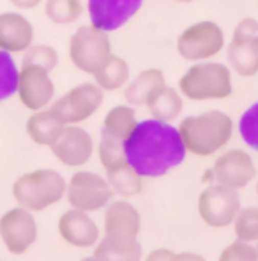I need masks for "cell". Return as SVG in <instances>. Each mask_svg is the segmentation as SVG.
Wrapping results in <instances>:
<instances>
[{"mask_svg": "<svg viewBox=\"0 0 258 261\" xmlns=\"http://www.w3.org/2000/svg\"><path fill=\"white\" fill-rule=\"evenodd\" d=\"M44 14L55 25H71L83 14L82 0H46Z\"/></svg>", "mask_w": 258, "mask_h": 261, "instance_id": "obj_26", "label": "cell"}, {"mask_svg": "<svg viewBox=\"0 0 258 261\" xmlns=\"http://www.w3.org/2000/svg\"><path fill=\"white\" fill-rule=\"evenodd\" d=\"M142 228L140 212L126 199L110 201L105 206L103 229L106 237H121V239H138Z\"/></svg>", "mask_w": 258, "mask_h": 261, "instance_id": "obj_16", "label": "cell"}, {"mask_svg": "<svg viewBox=\"0 0 258 261\" xmlns=\"http://www.w3.org/2000/svg\"><path fill=\"white\" fill-rule=\"evenodd\" d=\"M175 2H184V4H186V2H195V0H175Z\"/></svg>", "mask_w": 258, "mask_h": 261, "instance_id": "obj_36", "label": "cell"}, {"mask_svg": "<svg viewBox=\"0 0 258 261\" xmlns=\"http://www.w3.org/2000/svg\"><path fill=\"white\" fill-rule=\"evenodd\" d=\"M21 64H34L52 72L59 64V53L50 44H30L25 51L21 53Z\"/></svg>", "mask_w": 258, "mask_h": 261, "instance_id": "obj_30", "label": "cell"}, {"mask_svg": "<svg viewBox=\"0 0 258 261\" xmlns=\"http://www.w3.org/2000/svg\"><path fill=\"white\" fill-rule=\"evenodd\" d=\"M37 221L34 212L18 205L0 217V240L7 252L13 256H23L37 240Z\"/></svg>", "mask_w": 258, "mask_h": 261, "instance_id": "obj_10", "label": "cell"}, {"mask_svg": "<svg viewBox=\"0 0 258 261\" xmlns=\"http://www.w3.org/2000/svg\"><path fill=\"white\" fill-rule=\"evenodd\" d=\"M253 37H258V21L251 16L242 18L237 23L236 30H233L232 39L241 41V39H253Z\"/></svg>", "mask_w": 258, "mask_h": 261, "instance_id": "obj_33", "label": "cell"}, {"mask_svg": "<svg viewBox=\"0 0 258 261\" xmlns=\"http://www.w3.org/2000/svg\"><path fill=\"white\" fill-rule=\"evenodd\" d=\"M134 125H136V113H134L133 106L121 105L115 106L106 113L105 120H103V133L106 136L117 138V140L126 141V138L133 133Z\"/></svg>", "mask_w": 258, "mask_h": 261, "instance_id": "obj_24", "label": "cell"}, {"mask_svg": "<svg viewBox=\"0 0 258 261\" xmlns=\"http://www.w3.org/2000/svg\"><path fill=\"white\" fill-rule=\"evenodd\" d=\"M16 95L21 105L30 111L48 108L55 95V85L50 71L34 64H21L18 69Z\"/></svg>", "mask_w": 258, "mask_h": 261, "instance_id": "obj_11", "label": "cell"}, {"mask_svg": "<svg viewBox=\"0 0 258 261\" xmlns=\"http://www.w3.org/2000/svg\"><path fill=\"white\" fill-rule=\"evenodd\" d=\"M106 180L113 194H119L121 198H133V196L140 194L142 189H144V178L128 163L106 171Z\"/></svg>", "mask_w": 258, "mask_h": 261, "instance_id": "obj_25", "label": "cell"}, {"mask_svg": "<svg viewBox=\"0 0 258 261\" xmlns=\"http://www.w3.org/2000/svg\"><path fill=\"white\" fill-rule=\"evenodd\" d=\"M50 150L59 163L67 168H80L90 161L94 153L92 136L78 124L64 125L60 136L53 141Z\"/></svg>", "mask_w": 258, "mask_h": 261, "instance_id": "obj_13", "label": "cell"}, {"mask_svg": "<svg viewBox=\"0 0 258 261\" xmlns=\"http://www.w3.org/2000/svg\"><path fill=\"white\" fill-rule=\"evenodd\" d=\"M67 182L57 170H34L23 173L13 184V198L30 212H43L65 196Z\"/></svg>", "mask_w": 258, "mask_h": 261, "instance_id": "obj_4", "label": "cell"}, {"mask_svg": "<svg viewBox=\"0 0 258 261\" xmlns=\"http://www.w3.org/2000/svg\"><path fill=\"white\" fill-rule=\"evenodd\" d=\"M94 80L105 92H115L129 82V65L122 57L111 53L106 64L94 74Z\"/></svg>", "mask_w": 258, "mask_h": 261, "instance_id": "obj_23", "label": "cell"}, {"mask_svg": "<svg viewBox=\"0 0 258 261\" xmlns=\"http://www.w3.org/2000/svg\"><path fill=\"white\" fill-rule=\"evenodd\" d=\"M144 256L138 239L106 237L94 245L96 259H140Z\"/></svg>", "mask_w": 258, "mask_h": 261, "instance_id": "obj_22", "label": "cell"}, {"mask_svg": "<svg viewBox=\"0 0 258 261\" xmlns=\"http://www.w3.org/2000/svg\"><path fill=\"white\" fill-rule=\"evenodd\" d=\"M59 235L65 244L75 249H90L99 242V228L88 212L78 208L65 210L57 222Z\"/></svg>", "mask_w": 258, "mask_h": 261, "instance_id": "obj_15", "label": "cell"}, {"mask_svg": "<svg viewBox=\"0 0 258 261\" xmlns=\"http://www.w3.org/2000/svg\"><path fill=\"white\" fill-rule=\"evenodd\" d=\"M219 259L221 261H232V259L253 261V259H258V252H256V247L251 244V242L236 239L232 244H228L225 249H223L221 254H219Z\"/></svg>", "mask_w": 258, "mask_h": 261, "instance_id": "obj_32", "label": "cell"}, {"mask_svg": "<svg viewBox=\"0 0 258 261\" xmlns=\"http://www.w3.org/2000/svg\"><path fill=\"white\" fill-rule=\"evenodd\" d=\"M64 124L50 111V108L32 111L25 124L27 136L39 147H52L53 141L60 136Z\"/></svg>", "mask_w": 258, "mask_h": 261, "instance_id": "obj_18", "label": "cell"}, {"mask_svg": "<svg viewBox=\"0 0 258 261\" xmlns=\"http://www.w3.org/2000/svg\"><path fill=\"white\" fill-rule=\"evenodd\" d=\"M228 65L242 78H251L258 72V37L233 41L226 51Z\"/></svg>", "mask_w": 258, "mask_h": 261, "instance_id": "obj_20", "label": "cell"}, {"mask_svg": "<svg viewBox=\"0 0 258 261\" xmlns=\"http://www.w3.org/2000/svg\"><path fill=\"white\" fill-rule=\"evenodd\" d=\"M198 216L210 228H226L236 221L241 210V198L236 189L221 184H213L198 196Z\"/></svg>", "mask_w": 258, "mask_h": 261, "instance_id": "obj_9", "label": "cell"}, {"mask_svg": "<svg viewBox=\"0 0 258 261\" xmlns=\"http://www.w3.org/2000/svg\"><path fill=\"white\" fill-rule=\"evenodd\" d=\"M179 92L190 101H223L233 94L230 67L219 62H196L179 80Z\"/></svg>", "mask_w": 258, "mask_h": 261, "instance_id": "obj_3", "label": "cell"}, {"mask_svg": "<svg viewBox=\"0 0 258 261\" xmlns=\"http://www.w3.org/2000/svg\"><path fill=\"white\" fill-rule=\"evenodd\" d=\"M111 55L108 32L94 25H82L69 39V59L78 71L94 76Z\"/></svg>", "mask_w": 258, "mask_h": 261, "instance_id": "obj_5", "label": "cell"}, {"mask_svg": "<svg viewBox=\"0 0 258 261\" xmlns=\"http://www.w3.org/2000/svg\"><path fill=\"white\" fill-rule=\"evenodd\" d=\"M225 48L223 29L214 21L203 20L193 23L177 37V51L187 62L210 60Z\"/></svg>", "mask_w": 258, "mask_h": 261, "instance_id": "obj_7", "label": "cell"}, {"mask_svg": "<svg viewBox=\"0 0 258 261\" xmlns=\"http://www.w3.org/2000/svg\"><path fill=\"white\" fill-rule=\"evenodd\" d=\"M103 99H105V90L96 82H88L73 87L67 94L52 102L48 108L64 125L82 124L101 108Z\"/></svg>", "mask_w": 258, "mask_h": 261, "instance_id": "obj_6", "label": "cell"}, {"mask_svg": "<svg viewBox=\"0 0 258 261\" xmlns=\"http://www.w3.org/2000/svg\"><path fill=\"white\" fill-rule=\"evenodd\" d=\"M64 198L73 208L90 214L105 208L113 199V191L105 176L94 171H76L69 178Z\"/></svg>", "mask_w": 258, "mask_h": 261, "instance_id": "obj_8", "label": "cell"}, {"mask_svg": "<svg viewBox=\"0 0 258 261\" xmlns=\"http://www.w3.org/2000/svg\"><path fill=\"white\" fill-rule=\"evenodd\" d=\"M165 83V72L157 67H149L138 72L136 78L128 82L126 85V101L128 105L134 106H145L147 99L152 95V92L157 87Z\"/></svg>", "mask_w": 258, "mask_h": 261, "instance_id": "obj_21", "label": "cell"}, {"mask_svg": "<svg viewBox=\"0 0 258 261\" xmlns=\"http://www.w3.org/2000/svg\"><path fill=\"white\" fill-rule=\"evenodd\" d=\"M233 231L241 240L258 242V206H246L239 210L236 221H233Z\"/></svg>", "mask_w": 258, "mask_h": 261, "instance_id": "obj_28", "label": "cell"}, {"mask_svg": "<svg viewBox=\"0 0 258 261\" xmlns=\"http://www.w3.org/2000/svg\"><path fill=\"white\" fill-rule=\"evenodd\" d=\"M34 43V25L20 13H0V49L23 53Z\"/></svg>", "mask_w": 258, "mask_h": 261, "instance_id": "obj_17", "label": "cell"}, {"mask_svg": "<svg viewBox=\"0 0 258 261\" xmlns=\"http://www.w3.org/2000/svg\"><path fill=\"white\" fill-rule=\"evenodd\" d=\"M9 2L21 11H30V9H36L37 6H41L43 0H9Z\"/></svg>", "mask_w": 258, "mask_h": 261, "instance_id": "obj_35", "label": "cell"}, {"mask_svg": "<svg viewBox=\"0 0 258 261\" xmlns=\"http://www.w3.org/2000/svg\"><path fill=\"white\" fill-rule=\"evenodd\" d=\"M209 175L216 184L239 191L251 184V180L256 176V166L253 157L246 150L232 148L223 152L214 161Z\"/></svg>", "mask_w": 258, "mask_h": 261, "instance_id": "obj_12", "label": "cell"}, {"mask_svg": "<svg viewBox=\"0 0 258 261\" xmlns=\"http://www.w3.org/2000/svg\"><path fill=\"white\" fill-rule=\"evenodd\" d=\"M149 259H200V256L191 254V252L179 254V252L168 251V249H157V251H152L149 254Z\"/></svg>", "mask_w": 258, "mask_h": 261, "instance_id": "obj_34", "label": "cell"}, {"mask_svg": "<svg viewBox=\"0 0 258 261\" xmlns=\"http://www.w3.org/2000/svg\"><path fill=\"white\" fill-rule=\"evenodd\" d=\"M255 244H256V245H255V247H256V252H258V242H255Z\"/></svg>", "mask_w": 258, "mask_h": 261, "instance_id": "obj_37", "label": "cell"}, {"mask_svg": "<svg viewBox=\"0 0 258 261\" xmlns=\"http://www.w3.org/2000/svg\"><path fill=\"white\" fill-rule=\"evenodd\" d=\"M233 127V120L226 113L209 110L182 118L177 129L187 152L196 157H210L228 145Z\"/></svg>", "mask_w": 258, "mask_h": 261, "instance_id": "obj_2", "label": "cell"}, {"mask_svg": "<svg viewBox=\"0 0 258 261\" xmlns=\"http://www.w3.org/2000/svg\"><path fill=\"white\" fill-rule=\"evenodd\" d=\"M147 110L151 111V117L163 122H173L179 118L180 111L184 108L182 94L173 87L163 83L152 92V95L145 102Z\"/></svg>", "mask_w": 258, "mask_h": 261, "instance_id": "obj_19", "label": "cell"}, {"mask_svg": "<svg viewBox=\"0 0 258 261\" xmlns=\"http://www.w3.org/2000/svg\"><path fill=\"white\" fill-rule=\"evenodd\" d=\"M144 6V0H87L90 25L113 32L133 20Z\"/></svg>", "mask_w": 258, "mask_h": 261, "instance_id": "obj_14", "label": "cell"}, {"mask_svg": "<svg viewBox=\"0 0 258 261\" xmlns=\"http://www.w3.org/2000/svg\"><path fill=\"white\" fill-rule=\"evenodd\" d=\"M126 161L142 178H159L186 159V147L172 122L157 118L136 122L124 141Z\"/></svg>", "mask_w": 258, "mask_h": 261, "instance_id": "obj_1", "label": "cell"}, {"mask_svg": "<svg viewBox=\"0 0 258 261\" xmlns=\"http://www.w3.org/2000/svg\"><path fill=\"white\" fill-rule=\"evenodd\" d=\"M18 65L14 64L13 55L0 49V102L16 94Z\"/></svg>", "mask_w": 258, "mask_h": 261, "instance_id": "obj_29", "label": "cell"}, {"mask_svg": "<svg viewBox=\"0 0 258 261\" xmlns=\"http://www.w3.org/2000/svg\"><path fill=\"white\" fill-rule=\"evenodd\" d=\"M98 155L105 171H110L113 168L121 166V164L128 163L124 152V141L106 136V134H101V140H99L98 145Z\"/></svg>", "mask_w": 258, "mask_h": 261, "instance_id": "obj_27", "label": "cell"}, {"mask_svg": "<svg viewBox=\"0 0 258 261\" xmlns=\"http://www.w3.org/2000/svg\"><path fill=\"white\" fill-rule=\"evenodd\" d=\"M256 194H258V184H256Z\"/></svg>", "mask_w": 258, "mask_h": 261, "instance_id": "obj_38", "label": "cell"}, {"mask_svg": "<svg viewBox=\"0 0 258 261\" xmlns=\"http://www.w3.org/2000/svg\"><path fill=\"white\" fill-rule=\"evenodd\" d=\"M239 134L246 147L258 152V101L253 102L239 118Z\"/></svg>", "mask_w": 258, "mask_h": 261, "instance_id": "obj_31", "label": "cell"}]
</instances>
